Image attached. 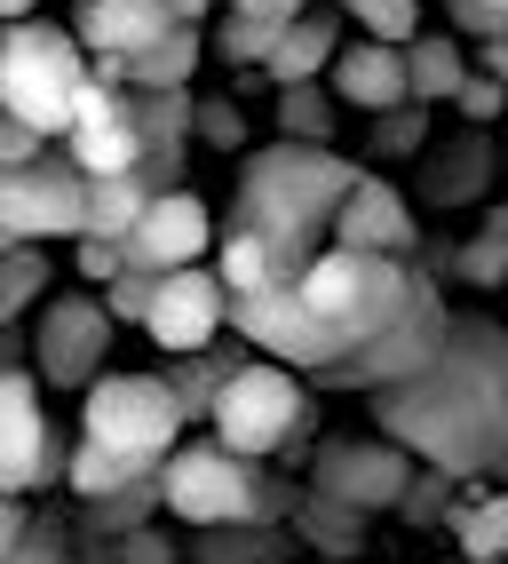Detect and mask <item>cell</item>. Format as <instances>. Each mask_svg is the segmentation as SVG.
<instances>
[{
	"label": "cell",
	"mask_w": 508,
	"mask_h": 564,
	"mask_svg": "<svg viewBox=\"0 0 508 564\" xmlns=\"http://www.w3.org/2000/svg\"><path fill=\"white\" fill-rule=\"evenodd\" d=\"M374 422L445 477H508V326L453 311L445 350L413 382L382 390Z\"/></svg>",
	"instance_id": "cell-1"
},
{
	"label": "cell",
	"mask_w": 508,
	"mask_h": 564,
	"mask_svg": "<svg viewBox=\"0 0 508 564\" xmlns=\"http://www.w3.org/2000/svg\"><path fill=\"white\" fill-rule=\"evenodd\" d=\"M366 183V167L342 160L334 143H263L239 167V199H231V231H246L278 262V286H295L310 262L334 247V215L342 199Z\"/></svg>",
	"instance_id": "cell-2"
},
{
	"label": "cell",
	"mask_w": 508,
	"mask_h": 564,
	"mask_svg": "<svg viewBox=\"0 0 508 564\" xmlns=\"http://www.w3.org/2000/svg\"><path fill=\"white\" fill-rule=\"evenodd\" d=\"M413 262H389V254H357V247H325L310 271L295 279V303L310 311V326L334 343V366L357 358L366 343H382V334L406 318L413 303Z\"/></svg>",
	"instance_id": "cell-3"
},
{
	"label": "cell",
	"mask_w": 508,
	"mask_h": 564,
	"mask_svg": "<svg viewBox=\"0 0 508 564\" xmlns=\"http://www.w3.org/2000/svg\"><path fill=\"white\" fill-rule=\"evenodd\" d=\"M88 96V48L64 24H9L0 32V111L24 128H41L48 143L71 135V111Z\"/></svg>",
	"instance_id": "cell-4"
},
{
	"label": "cell",
	"mask_w": 508,
	"mask_h": 564,
	"mask_svg": "<svg viewBox=\"0 0 508 564\" xmlns=\"http://www.w3.org/2000/svg\"><path fill=\"white\" fill-rule=\"evenodd\" d=\"M184 422H191V413H184V398L167 390V373H103V382L88 390L80 437L159 477L175 454H184Z\"/></svg>",
	"instance_id": "cell-5"
},
{
	"label": "cell",
	"mask_w": 508,
	"mask_h": 564,
	"mask_svg": "<svg viewBox=\"0 0 508 564\" xmlns=\"http://www.w3.org/2000/svg\"><path fill=\"white\" fill-rule=\"evenodd\" d=\"M207 430H214V445L239 454V462H270V454H286V445H302V430H310V390H302V373H286V366H270V358H246L231 382H223V398H214Z\"/></svg>",
	"instance_id": "cell-6"
},
{
	"label": "cell",
	"mask_w": 508,
	"mask_h": 564,
	"mask_svg": "<svg viewBox=\"0 0 508 564\" xmlns=\"http://www.w3.org/2000/svg\"><path fill=\"white\" fill-rule=\"evenodd\" d=\"M278 485L263 477V462H239L223 445H184L167 469H159V509H175L184 524H263L278 517Z\"/></svg>",
	"instance_id": "cell-7"
},
{
	"label": "cell",
	"mask_w": 508,
	"mask_h": 564,
	"mask_svg": "<svg viewBox=\"0 0 508 564\" xmlns=\"http://www.w3.org/2000/svg\"><path fill=\"white\" fill-rule=\"evenodd\" d=\"M48 239H88V175L64 152L32 167H0V254Z\"/></svg>",
	"instance_id": "cell-8"
},
{
	"label": "cell",
	"mask_w": 508,
	"mask_h": 564,
	"mask_svg": "<svg viewBox=\"0 0 508 564\" xmlns=\"http://www.w3.org/2000/svg\"><path fill=\"white\" fill-rule=\"evenodd\" d=\"M445 334H453V311H445V294L429 286V279H413V303H406V318H397L382 343H366L357 358H342V366H325V373H310L318 390H366V398H382V390H397V382H413V373L445 350Z\"/></svg>",
	"instance_id": "cell-9"
},
{
	"label": "cell",
	"mask_w": 508,
	"mask_h": 564,
	"mask_svg": "<svg viewBox=\"0 0 508 564\" xmlns=\"http://www.w3.org/2000/svg\"><path fill=\"white\" fill-rule=\"evenodd\" d=\"M41 373L32 366H0V494H41V485H64L71 445L56 437L48 405H41Z\"/></svg>",
	"instance_id": "cell-10"
},
{
	"label": "cell",
	"mask_w": 508,
	"mask_h": 564,
	"mask_svg": "<svg viewBox=\"0 0 508 564\" xmlns=\"http://www.w3.org/2000/svg\"><path fill=\"white\" fill-rule=\"evenodd\" d=\"M413 454L406 445H389V437H334L318 454V469H310V494H325V501H342V509H357V517H374V509H406V494H413Z\"/></svg>",
	"instance_id": "cell-11"
},
{
	"label": "cell",
	"mask_w": 508,
	"mask_h": 564,
	"mask_svg": "<svg viewBox=\"0 0 508 564\" xmlns=\"http://www.w3.org/2000/svg\"><path fill=\"white\" fill-rule=\"evenodd\" d=\"M103 358H112V311L88 303V294H56L32 326V373L48 390H96Z\"/></svg>",
	"instance_id": "cell-12"
},
{
	"label": "cell",
	"mask_w": 508,
	"mask_h": 564,
	"mask_svg": "<svg viewBox=\"0 0 508 564\" xmlns=\"http://www.w3.org/2000/svg\"><path fill=\"white\" fill-rule=\"evenodd\" d=\"M64 160L80 167L88 183H120V175H143V135H135L128 88H103L96 72H88V96H80V111H71Z\"/></svg>",
	"instance_id": "cell-13"
},
{
	"label": "cell",
	"mask_w": 508,
	"mask_h": 564,
	"mask_svg": "<svg viewBox=\"0 0 508 564\" xmlns=\"http://www.w3.org/2000/svg\"><path fill=\"white\" fill-rule=\"evenodd\" d=\"M223 326H231V286L214 279V262H199V271H167L152 318H143V334H152L167 358L214 350V334H223Z\"/></svg>",
	"instance_id": "cell-14"
},
{
	"label": "cell",
	"mask_w": 508,
	"mask_h": 564,
	"mask_svg": "<svg viewBox=\"0 0 508 564\" xmlns=\"http://www.w3.org/2000/svg\"><path fill=\"white\" fill-rule=\"evenodd\" d=\"M214 247H223V231H214L207 199H199V192H159L152 215H143L135 239H128V271H152V279H167V271H199Z\"/></svg>",
	"instance_id": "cell-15"
},
{
	"label": "cell",
	"mask_w": 508,
	"mask_h": 564,
	"mask_svg": "<svg viewBox=\"0 0 508 564\" xmlns=\"http://www.w3.org/2000/svg\"><path fill=\"white\" fill-rule=\"evenodd\" d=\"M334 247L413 262V254H421V231H413L406 192H397V183H382V175H366V183H357V192L342 199V215H334Z\"/></svg>",
	"instance_id": "cell-16"
},
{
	"label": "cell",
	"mask_w": 508,
	"mask_h": 564,
	"mask_svg": "<svg viewBox=\"0 0 508 564\" xmlns=\"http://www.w3.org/2000/svg\"><path fill=\"white\" fill-rule=\"evenodd\" d=\"M175 32V9L167 0H80V17H71V41L88 56H120L135 64L143 48H159Z\"/></svg>",
	"instance_id": "cell-17"
},
{
	"label": "cell",
	"mask_w": 508,
	"mask_h": 564,
	"mask_svg": "<svg viewBox=\"0 0 508 564\" xmlns=\"http://www.w3.org/2000/svg\"><path fill=\"white\" fill-rule=\"evenodd\" d=\"M334 96L374 111V120H389V111L413 104V72H406V48H382V41H350L334 56Z\"/></svg>",
	"instance_id": "cell-18"
},
{
	"label": "cell",
	"mask_w": 508,
	"mask_h": 564,
	"mask_svg": "<svg viewBox=\"0 0 508 564\" xmlns=\"http://www.w3.org/2000/svg\"><path fill=\"white\" fill-rule=\"evenodd\" d=\"M334 56H342V24L325 17V9H310V17L286 24V41H278V56L263 72H270L278 96H286V88H318V72H334Z\"/></svg>",
	"instance_id": "cell-19"
},
{
	"label": "cell",
	"mask_w": 508,
	"mask_h": 564,
	"mask_svg": "<svg viewBox=\"0 0 508 564\" xmlns=\"http://www.w3.org/2000/svg\"><path fill=\"white\" fill-rule=\"evenodd\" d=\"M64 485L80 494L88 509H103V501H128V494H152V469H135V462H120V454H103V445H71V469H64Z\"/></svg>",
	"instance_id": "cell-20"
},
{
	"label": "cell",
	"mask_w": 508,
	"mask_h": 564,
	"mask_svg": "<svg viewBox=\"0 0 508 564\" xmlns=\"http://www.w3.org/2000/svg\"><path fill=\"white\" fill-rule=\"evenodd\" d=\"M199 56H207V32L199 24H175L159 48H143L135 64H128V88H152V96H175V88H191V72H199Z\"/></svg>",
	"instance_id": "cell-21"
},
{
	"label": "cell",
	"mask_w": 508,
	"mask_h": 564,
	"mask_svg": "<svg viewBox=\"0 0 508 564\" xmlns=\"http://www.w3.org/2000/svg\"><path fill=\"white\" fill-rule=\"evenodd\" d=\"M152 183L143 175H120V183H88V239H112V247H128L135 239V223L152 215Z\"/></svg>",
	"instance_id": "cell-22"
},
{
	"label": "cell",
	"mask_w": 508,
	"mask_h": 564,
	"mask_svg": "<svg viewBox=\"0 0 508 564\" xmlns=\"http://www.w3.org/2000/svg\"><path fill=\"white\" fill-rule=\"evenodd\" d=\"M406 72H413V104H453L468 88V64H461V41H445V32H421V41L406 48Z\"/></svg>",
	"instance_id": "cell-23"
},
{
	"label": "cell",
	"mask_w": 508,
	"mask_h": 564,
	"mask_svg": "<svg viewBox=\"0 0 508 564\" xmlns=\"http://www.w3.org/2000/svg\"><path fill=\"white\" fill-rule=\"evenodd\" d=\"M453 541H461L468 564H500L508 556V485L500 494H468L453 509Z\"/></svg>",
	"instance_id": "cell-24"
},
{
	"label": "cell",
	"mask_w": 508,
	"mask_h": 564,
	"mask_svg": "<svg viewBox=\"0 0 508 564\" xmlns=\"http://www.w3.org/2000/svg\"><path fill=\"white\" fill-rule=\"evenodd\" d=\"M485 175H493V152H485V135H461L453 152H438V167L421 175V192L438 199V207H461V199H477V192H485Z\"/></svg>",
	"instance_id": "cell-25"
},
{
	"label": "cell",
	"mask_w": 508,
	"mask_h": 564,
	"mask_svg": "<svg viewBox=\"0 0 508 564\" xmlns=\"http://www.w3.org/2000/svg\"><path fill=\"white\" fill-rule=\"evenodd\" d=\"M278 41H286V24H263V17H231V9H223V24L207 32V48L223 56V64H239V72H246V64H270V56H278Z\"/></svg>",
	"instance_id": "cell-26"
},
{
	"label": "cell",
	"mask_w": 508,
	"mask_h": 564,
	"mask_svg": "<svg viewBox=\"0 0 508 564\" xmlns=\"http://www.w3.org/2000/svg\"><path fill=\"white\" fill-rule=\"evenodd\" d=\"M231 358H214V350H199V358H184V366H175L167 373V390L175 398H184V413H191V422H207V413H214V398H223V382H231Z\"/></svg>",
	"instance_id": "cell-27"
},
{
	"label": "cell",
	"mask_w": 508,
	"mask_h": 564,
	"mask_svg": "<svg viewBox=\"0 0 508 564\" xmlns=\"http://www.w3.org/2000/svg\"><path fill=\"white\" fill-rule=\"evenodd\" d=\"M342 9L366 24V41H382V48H413L421 41V0H342Z\"/></svg>",
	"instance_id": "cell-28"
},
{
	"label": "cell",
	"mask_w": 508,
	"mask_h": 564,
	"mask_svg": "<svg viewBox=\"0 0 508 564\" xmlns=\"http://www.w3.org/2000/svg\"><path fill=\"white\" fill-rule=\"evenodd\" d=\"M295 517H302V533H310L325 556H350L357 541H366V517H357V509H342V501H325V494H310Z\"/></svg>",
	"instance_id": "cell-29"
},
{
	"label": "cell",
	"mask_w": 508,
	"mask_h": 564,
	"mask_svg": "<svg viewBox=\"0 0 508 564\" xmlns=\"http://www.w3.org/2000/svg\"><path fill=\"white\" fill-rule=\"evenodd\" d=\"M461 279H468V286H500V279H508V207H493V215L477 223V239L461 247Z\"/></svg>",
	"instance_id": "cell-30"
},
{
	"label": "cell",
	"mask_w": 508,
	"mask_h": 564,
	"mask_svg": "<svg viewBox=\"0 0 508 564\" xmlns=\"http://www.w3.org/2000/svg\"><path fill=\"white\" fill-rule=\"evenodd\" d=\"M48 286V247H9L0 254V318H16Z\"/></svg>",
	"instance_id": "cell-31"
},
{
	"label": "cell",
	"mask_w": 508,
	"mask_h": 564,
	"mask_svg": "<svg viewBox=\"0 0 508 564\" xmlns=\"http://www.w3.org/2000/svg\"><path fill=\"white\" fill-rule=\"evenodd\" d=\"M278 135L286 143H325L334 135V104H325L318 88H286L278 96Z\"/></svg>",
	"instance_id": "cell-32"
},
{
	"label": "cell",
	"mask_w": 508,
	"mask_h": 564,
	"mask_svg": "<svg viewBox=\"0 0 508 564\" xmlns=\"http://www.w3.org/2000/svg\"><path fill=\"white\" fill-rule=\"evenodd\" d=\"M159 303V279L152 271H120L112 286H103V311H112V326H143Z\"/></svg>",
	"instance_id": "cell-33"
},
{
	"label": "cell",
	"mask_w": 508,
	"mask_h": 564,
	"mask_svg": "<svg viewBox=\"0 0 508 564\" xmlns=\"http://www.w3.org/2000/svg\"><path fill=\"white\" fill-rule=\"evenodd\" d=\"M445 17L468 41H508V0H445Z\"/></svg>",
	"instance_id": "cell-34"
},
{
	"label": "cell",
	"mask_w": 508,
	"mask_h": 564,
	"mask_svg": "<svg viewBox=\"0 0 508 564\" xmlns=\"http://www.w3.org/2000/svg\"><path fill=\"white\" fill-rule=\"evenodd\" d=\"M239 135H246L239 104H231V96H199V143H214V152H239Z\"/></svg>",
	"instance_id": "cell-35"
},
{
	"label": "cell",
	"mask_w": 508,
	"mask_h": 564,
	"mask_svg": "<svg viewBox=\"0 0 508 564\" xmlns=\"http://www.w3.org/2000/svg\"><path fill=\"white\" fill-rule=\"evenodd\" d=\"M421 135H429V111L406 104V111H389V120H374V152H421Z\"/></svg>",
	"instance_id": "cell-36"
},
{
	"label": "cell",
	"mask_w": 508,
	"mask_h": 564,
	"mask_svg": "<svg viewBox=\"0 0 508 564\" xmlns=\"http://www.w3.org/2000/svg\"><path fill=\"white\" fill-rule=\"evenodd\" d=\"M453 104H461V120H477V128H485V120H508V88L485 80V72H468V88H461Z\"/></svg>",
	"instance_id": "cell-37"
},
{
	"label": "cell",
	"mask_w": 508,
	"mask_h": 564,
	"mask_svg": "<svg viewBox=\"0 0 508 564\" xmlns=\"http://www.w3.org/2000/svg\"><path fill=\"white\" fill-rule=\"evenodd\" d=\"M32 160H48V135L0 111V167H32Z\"/></svg>",
	"instance_id": "cell-38"
},
{
	"label": "cell",
	"mask_w": 508,
	"mask_h": 564,
	"mask_svg": "<svg viewBox=\"0 0 508 564\" xmlns=\"http://www.w3.org/2000/svg\"><path fill=\"white\" fill-rule=\"evenodd\" d=\"M120 271H128V247H112V239H80V279L112 286Z\"/></svg>",
	"instance_id": "cell-39"
},
{
	"label": "cell",
	"mask_w": 508,
	"mask_h": 564,
	"mask_svg": "<svg viewBox=\"0 0 508 564\" xmlns=\"http://www.w3.org/2000/svg\"><path fill=\"white\" fill-rule=\"evenodd\" d=\"M32 541V509L16 494H0V564H16V549Z\"/></svg>",
	"instance_id": "cell-40"
},
{
	"label": "cell",
	"mask_w": 508,
	"mask_h": 564,
	"mask_svg": "<svg viewBox=\"0 0 508 564\" xmlns=\"http://www.w3.org/2000/svg\"><path fill=\"white\" fill-rule=\"evenodd\" d=\"M231 17H263V24H295V17H310V0H223Z\"/></svg>",
	"instance_id": "cell-41"
},
{
	"label": "cell",
	"mask_w": 508,
	"mask_h": 564,
	"mask_svg": "<svg viewBox=\"0 0 508 564\" xmlns=\"http://www.w3.org/2000/svg\"><path fill=\"white\" fill-rule=\"evenodd\" d=\"M477 72H485V80H500V88H508V41H485V56H477Z\"/></svg>",
	"instance_id": "cell-42"
},
{
	"label": "cell",
	"mask_w": 508,
	"mask_h": 564,
	"mask_svg": "<svg viewBox=\"0 0 508 564\" xmlns=\"http://www.w3.org/2000/svg\"><path fill=\"white\" fill-rule=\"evenodd\" d=\"M167 9H175V24H199L207 9H223V0H167Z\"/></svg>",
	"instance_id": "cell-43"
},
{
	"label": "cell",
	"mask_w": 508,
	"mask_h": 564,
	"mask_svg": "<svg viewBox=\"0 0 508 564\" xmlns=\"http://www.w3.org/2000/svg\"><path fill=\"white\" fill-rule=\"evenodd\" d=\"M32 9H41V0H0V32H9V24H32Z\"/></svg>",
	"instance_id": "cell-44"
},
{
	"label": "cell",
	"mask_w": 508,
	"mask_h": 564,
	"mask_svg": "<svg viewBox=\"0 0 508 564\" xmlns=\"http://www.w3.org/2000/svg\"><path fill=\"white\" fill-rule=\"evenodd\" d=\"M453 564H468V556H453Z\"/></svg>",
	"instance_id": "cell-45"
},
{
	"label": "cell",
	"mask_w": 508,
	"mask_h": 564,
	"mask_svg": "<svg viewBox=\"0 0 508 564\" xmlns=\"http://www.w3.org/2000/svg\"><path fill=\"white\" fill-rule=\"evenodd\" d=\"M0 326H9V318H0Z\"/></svg>",
	"instance_id": "cell-46"
}]
</instances>
